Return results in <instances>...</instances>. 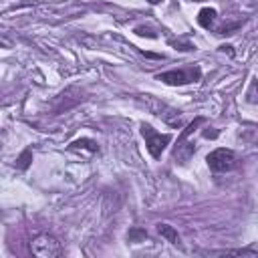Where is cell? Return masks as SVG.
<instances>
[{
	"label": "cell",
	"mask_w": 258,
	"mask_h": 258,
	"mask_svg": "<svg viewBox=\"0 0 258 258\" xmlns=\"http://www.w3.org/2000/svg\"><path fill=\"white\" fill-rule=\"evenodd\" d=\"M71 149L73 151H89V153H97L99 151V147H97V143L93 139H77V141L71 143Z\"/></svg>",
	"instance_id": "cell-8"
},
{
	"label": "cell",
	"mask_w": 258,
	"mask_h": 258,
	"mask_svg": "<svg viewBox=\"0 0 258 258\" xmlns=\"http://www.w3.org/2000/svg\"><path fill=\"white\" fill-rule=\"evenodd\" d=\"M28 157H30V151H24V155H22V157H20V159H18V161H20V163H18V165H20V167H22V169H24V167H26V165H28V161H26V159H28Z\"/></svg>",
	"instance_id": "cell-10"
},
{
	"label": "cell",
	"mask_w": 258,
	"mask_h": 258,
	"mask_svg": "<svg viewBox=\"0 0 258 258\" xmlns=\"http://www.w3.org/2000/svg\"><path fill=\"white\" fill-rule=\"evenodd\" d=\"M248 103H256V81H252V85H250V91H248Z\"/></svg>",
	"instance_id": "cell-9"
},
{
	"label": "cell",
	"mask_w": 258,
	"mask_h": 258,
	"mask_svg": "<svg viewBox=\"0 0 258 258\" xmlns=\"http://www.w3.org/2000/svg\"><path fill=\"white\" fill-rule=\"evenodd\" d=\"M135 32H137V34H147V36H151V38L155 36V32H151V30H145V28H141V26H139Z\"/></svg>",
	"instance_id": "cell-11"
},
{
	"label": "cell",
	"mask_w": 258,
	"mask_h": 258,
	"mask_svg": "<svg viewBox=\"0 0 258 258\" xmlns=\"http://www.w3.org/2000/svg\"><path fill=\"white\" fill-rule=\"evenodd\" d=\"M149 4H159V2H163V0H147Z\"/></svg>",
	"instance_id": "cell-12"
},
{
	"label": "cell",
	"mask_w": 258,
	"mask_h": 258,
	"mask_svg": "<svg viewBox=\"0 0 258 258\" xmlns=\"http://www.w3.org/2000/svg\"><path fill=\"white\" fill-rule=\"evenodd\" d=\"M141 133H143V137H145V145H147V151L151 153V157H159L161 155V151L165 149V145L169 143V135H161V133H157L151 125H141Z\"/></svg>",
	"instance_id": "cell-2"
},
{
	"label": "cell",
	"mask_w": 258,
	"mask_h": 258,
	"mask_svg": "<svg viewBox=\"0 0 258 258\" xmlns=\"http://www.w3.org/2000/svg\"><path fill=\"white\" fill-rule=\"evenodd\" d=\"M208 165L212 171H230L234 165H236V153L232 149H214L208 157H206Z\"/></svg>",
	"instance_id": "cell-3"
},
{
	"label": "cell",
	"mask_w": 258,
	"mask_h": 258,
	"mask_svg": "<svg viewBox=\"0 0 258 258\" xmlns=\"http://www.w3.org/2000/svg\"><path fill=\"white\" fill-rule=\"evenodd\" d=\"M198 77H200V71L198 69H191V71L179 69V71H167V73L157 75V79L163 81V83H167V85H185V83H191Z\"/></svg>",
	"instance_id": "cell-4"
},
{
	"label": "cell",
	"mask_w": 258,
	"mask_h": 258,
	"mask_svg": "<svg viewBox=\"0 0 258 258\" xmlns=\"http://www.w3.org/2000/svg\"><path fill=\"white\" fill-rule=\"evenodd\" d=\"M194 151H196V145L189 143V141H185V139L181 137L179 143H177V147L173 149V157H175L179 163H185V161L194 155Z\"/></svg>",
	"instance_id": "cell-5"
},
{
	"label": "cell",
	"mask_w": 258,
	"mask_h": 258,
	"mask_svg": "<svg viewBox=\"0 0 258 258\" xmlns=\"http://www.w3.org/2000/svg\"><path fill=\"white\" fill-rule=\"evenodd\" d=\"M218 18V12L214 8H202L200 14H198V22L204 26V28H210Z\"/></svg>",
	"instance_id": "cell-7"
},
{
	"label": "cell",
	"mask_w": 258,
	"mask_h": 258,
	"mask_svg": "<svg viewBox=\"0 0 258 258\" xmlns=\"http://www.w3.org/2000/svg\"><path fill=\"white\" fill-rule=\"evenodd\" d=\"M157 232H159V236L165 238L167 242L179 244V234H177V230H175L173 226H169V224H157Z\"/></svg>",
	"instance_id": "cell-6"
},
{
	"label": "cell",
	"mask_w": 258,
	"mask_h": 258,
	"mask_svg": "<svg viewBox=\"0 0 258 258\" xmlns=\"http://www.w3.org/2000/svg\"><path fill=\"white\" fill-rule=\"evenodd\" d=\"M30 252L36 258H56V256H60L62 248H60V242L54 236H50V234H38L30 242Z\"/></svg>",
	"instance_id": "cell-1"
}]
</instances>
